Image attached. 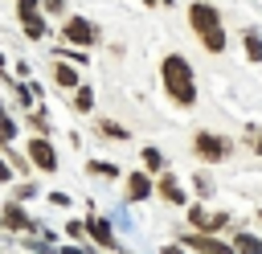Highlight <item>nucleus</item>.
<instances>
[{
	"label": "nucleus",
	"instance_id": "nucleus-1",
	"mask_svg": "<svg viewBox=\"0 0 262 254\" xmlns=\"http://www.w3.org/2000/svg\"><path fill=\"white\" fill-rule=\"evenodd\" d=\"M160 82H164V94H168L180 111L196 107V74H192V66H188L184 53H164V61H160Z\"/></svg>",
	"mask_w": 262,
	"mask_h": 254
},
{
	"label": "nucleus",
	"instance_id": "nucleus-2",
	"mask_svg": "<svg viewBox=\"0 0 262 254\" xmlns=\"http://www.w3.org/2000/svg\"><path fill=\"white\" fill-rule=\"evenodd\" d=\"M188 29L196 33V41L209 49V53H225V20H221V8L209 4V0H192L188 4Z\"/></svg>",
	"mask_w": 262,
	"mask_h": 254
},
{
	"label": "nucleus",
	"instance_id": "nucleus-3",
	"mask_svg": "<svg viewBox=\"0 0 262 254\" xmlns=\"http://www.w3.org/2000/svg\"><path fill=\"white\" fill-rule=\"evenodd\" d=\"M61 45H74V49L98 45V25L86 20V16H66L61 20Z\"/></svg>",
	"mask_w": 262,
	"mask_h": 254
},
{
	"label": "nucleus",
	"instance_id": "nucleus-4",
	"mask_svg": "<svg viewBox=\"0 0 262 254\" xmlns=\"http://www.w3.org/2000/svg\"><path fill=\"white\" fill-rule=\"evenodd\" d=\"M25 156H29V164H33L37 172H57V152H53V143H49L45 135H29Z\"/></svg>",
	"mask_w": 262,
	"mask_h": 254
},
{
	"label": "nucleus",
	"instance_id": "nucleus-5",
	"mask_svg": "<svg viewBox=\"0 0 262 254\" xmlns=\"http://www.w3.org/2000/svg\"><path fill=\"white\" fill-rule=\"evenodd\" d=\"M192 147H196V156H201L205 164H217V160H225V156H229V143H225L221 135H213V131H196Z\"/></svg>",
	"mask_w": 262,
	"mask_h": 254
},
{
	"label": "nucleus",
	"instance_id": "nucleus-6",
	"mask_svg": "<svg viewBox=\"0 0 262 254\" xmlns=\"http://www.w3.org/2000/svg\"><path fill=\"white\" fill-rule=\"evenodd\" d=\"M180 246H192L201 254H233V246L221 242L217 234H180Z\"/></svg>",
	"mask_w": 262,
	"mask_h": 254
},
{
	"label": "nucleus",
	"instance_id": "nucleus-7",
	"mask_svg": "<svg viewBox=\"0 0 262 254\" xmlns=\"http://www.w3.org/2000/svg\"><path fill=\"white\" fill-rule=\"evenodd\" d=\"M188 221H192L201 234H217V229H225V213H213V209H205V205H192V209H188Z\"/></svg>",
	"mask_w": 262,
	"mask_h": 254
},
{
	"label": "nucleus",
	"instance_id": "nucleus-8",
	"mask_svg": "<svg viewBox=\"0 0 262 254\" xmlns=\"http://www.w3.org/2000/svg\"><path fill=\"white\" fill-rule=\"evenodd\" d=\"M49 78H53V86H61V90L82 86V70H78V66H70V61H61V57L49 66Z\"/></svg>",
	"mask_w": 262,
	"mask_h": 254
},
{
	"label": "nucleus",
	"instance_id": "nucleus-9",
	"mask_svg": "<svg viewBox=\"0 0 262 254\" xmlns=\"http://www.w3.org/2000/svg\"><path fill=\"white\" fill-rule=\"evenodd\" d=\"M156 193H160V197H164L168 205H180V201H188V193H184V184H180V180H176L172 172H164V176H160V184H156Z\"/></svg>",
	"mask_w": 262,
	"mask_h": 254
},
{
	"label": "nucleus",
	"instance_id": "nucleus-10",
	"mask_svg": "<svg viewBox=\"0 0 262 254\" xmlns=\"http://www.w3.org/2000/svg\"><path fill=\"white\" fill-rule=\"evenodd\" d=\"M147 197H151V180H147V172H131V176H127V201L139 205V201H147Z\"/></svg>",
	"mask_w": 262,
	"mask_h": 254
},
{
	"label": "nucleus",
	"instance_id": "nucleus-11",
	"mask_svg": "<svg viewBox=\"0 0 262 254\" xmlns=\"http://www.w3.org/2000/svg\"><path fill=\"white\" fill-rule=\"evenodd\" d=\"M0 225H8V229H33V221L25 217V209H20L16 201H8V205L0 209Z\"/></svg>",
	"mask_w": 262,
	"mask_h": 254
},
{
	"label": "nucleus",
	"instance_id": "nucleus-12",
	"mask_svg": "<svg viewBox=\"0 0 262 254\" xmlns=\"http://www.w3.org/2000/svg\"><path fill=\"white\" fill-rule=\"evenodd\" d=\"M86 234H90L98 246H115V225H111L106 217H90V221H86Z\"/></svg>",
	"mask_w": 262,
	"mask_h": 254
},
{
	"label": "nucleus",
	"instance_id": "nucleus-13",
	"mask_svg": "<svg viewBox=\"0 0 262 254\" xmlns=\"http://www.w3.org/2000/svg\"><path fill=\"white\" fill-rule=\"evenodd\" d=\"M20 29H25V37H29V41H41V37H49V16H45V12H37V16L20 20Z\"/></svg>",
	"mask_w": 262,
	"mask_h": 254
},
{
	"label": "nucleus",
	"instance_id": "nucleus-14",
	"mask_svg": "<svg viewBox=\"0 0 262 254\" xmlns=\"http://www.w3.org/2000/svg\"><path fill=\"white\" fill-rule=\"evenodd\" d=\"M242 49L250 61H262V33L258 29H242Z\"/></svg>",
	"mask_w": 262,
	"mask_h": 254
},
{
	"label": "nucleus",
	"instance_id": "nucleus-15",
	"mask_svg": "<svg viewBox=\"0 0 262 254\" xmlns=\"http://www.w3.org/2000/svg\"><path fill=\"white\" fill-rule=\"evenodd\" d=\"M229 246H233L237 254H262V238H254V234H237Z\"/></svg>",
	"mask_w": 262,
	"mask_h": 254
},
{
	"label": "nucleus",
	"instance_id": "nucleus-16",
	"mask_svg": "<svg viewBox=\"0 0 262 254\" xmlns=\"http://www.w3.org/2000/svg\"><path fill=\"white\" fill-rule=\"evenodd\" d=\"M74 111H94V86H74Z\"/></svg>",
	"mask_w": 262,
	"mask_h": 254
},
{
	"label": "nucleus",
	"instance_id": "nucleus-17",
	"mask_svg": "<svg viewBox=\"0 0 262 254\" xmlns=\"http://www.w3.org/2000/svg\"><path fill=\"white\" fill-rule=\"evenodd\" d=\"M98 135L102 139H127V127L115 123V119H98Z\"/></svg>",
	"mask_w": 262,
	"mask_h": 254
},
{
	"label": "nucleus",
	"instance_id": "nucleus-18",
	"mask_svg": "<svg viewBox=\"0 0 262 254\" xmlns=\"http://www.w3.org/2000/svg\"><path fill=\"white\" fill-rule=\"evenodd\" d=\"M90 172L102 176V180H115V176H119V168H115L111 160H90Z\"/></svg>",
	"mask_w": 262,
	"mask_h": 254
},
{
	"label": "nucleus",
	"instance_id": "nucleus-19",
	"mask_svg": "<svg viewBox=\"0 0 262 254\" xmlns=\"http://www.w3.org/2000/svg\"><path fill=\"white\" fill-rule=\"evenodd\" d=\"M12 135H16V119H12L8 107L0 102V139H12Z\"/></svg>",
	"mask_w": 262,
	"mask_h": 254
},
{
	"label": "nucleus",
	"instance_id": "nucleus-20",
	"mask_svg": "<svg viewBox=\"0 0 262 254\" xmlns=\"http://www.w3.org/2000/svg\"><path fill=\"white\" fill-rule=\"evenodd\" d=\"M61 61H70V66H78V70H86V49L66 45V49H61Z\"/></svg>",
	"mask_w": 262,
	"mask_h": 254
},
{
	"label": "nucleus",
	"instance_id": "nucleus-21",
	"mask_svg": "<svg viewBox=\"0 0 262 254\" xmlns=\"http://www.w3.org/2000/svg\"><path fill=\"white\" fill-rule=\"evenodd\" d=\"M41 12V0H16V20H29Z\"/></svg>",
	"mask_w": 262,
	"mask_h": 254
},
{
	"label": "nucleus",
	"instance_id": "nucleus-22",
	"mask_svg": "<svg viewBox=\"0 0 262 254\" xmlns=\"http://www.w3.org/2000/svg\"><path fill=\"white\" fill-rule=\"evenodd\" d=\"M143 168H147V172H160V168H164V156H160L156 147H143Z\"/></svg>",
	"mask_w": 262,
	"mask_h": 254
},
{
	"label": "nucleus",
	"instance_id": "nucleus-23",
	"mask_svg": "<svg viewBox=\"0 0 262 254\" xmlns=\"http://www.w3.org/2000/svg\"><path fill=\"white\" fill-rule=\"evenodd\" d=\"M29 127H33V131H49V115L33 107V115H29Z\"/></svg>",
	"mask_w": 262,
	"mask_h": 254
},
{
	"label": "nucleus",
	"instance_id": "nucleus-24",
	"mask_svg": "<svg viewBox=\"0 0 262 254\" xmlns=\"http://www.w3.org/2000/svg\"><path fill=\"white\" fill-rule=\"evenodd\" d=\"M196 193L201 197H213V176L209 172H196Z\"/></svg>",
	"mask_w": 262,
	"mask_h": 254
},
{
	"label": "nucleus",
	"instance_id": "nucleus-25",
	"mask_svg": "<svg viewBox=\"0 0 262 254\" xmlns=\"http://www.w3.org/2000/svg\"><path fill=\"white\" fill-rule=\"evenodd\" d=\"M41 12L45 16H61L66 12V0H41Z\"/></svg>",
	"mask_w": 262,
	"mask_h": 254
},
{
	"label": "nucleus",
	"instance_id": "nucleus-26",
	"mask_svg": "<svg viewBox=\"0 0 262 254\" xmlns=\"http://www.w3.org/2000/svg\"><path fill=\"white\" fill-rule=\"evenodd\" d=\"M82 234H86V225H82V221H66V238L82 242Z\"/></svg>",
	"mask_w": 262,
	"mask_h": 254
},
{
	"label": "nucleus",
	"instance_id": "nucleus-27",
	"mask_svg": "<svg viewBox=\"0 0 262 254\" xmlns=\"http://www.w3.org/2000/svg\"><path fill=\"white\" fill-rule=\"evenodd\" d=\"M250 147L262 156V127H254V131H250Z\"/></svg>",
	"mask_w": 262,
	"mask_h": 254
},
{
	"label": "nucleus",
	"instance_id": "nucleus-28",
	"mask_svg": "<svg viewBox=\"0 0 262 254\" xmlns=\"http://www.w3.org/2000/svg\"><path fill=\"white\" fill-rule=\"evenodd\" d=\"M49 205H57V209H66V205H70V197H66V193H49Z\"/></svg>",
	"mask_w": 262,
	"mask_h": 254
},
{
	"label": "nucleus",
	"instance_id": "nucleus-29",
	"mask_svg": "<svg viewBox=\"0 0 262 254\" xmlns=\"http://www.w3.org/2000/svg\"><path fill=\"white\" fill-rule=\"evenodd\" d=\"M8 180H12V164H8V160H0V184H8Z\"/></svg>",
	"mask_w": 262,
	"mask_h": 254
},
{
	"label": "nucleus",
	"instance_id": "nucleus-30",
	"mask_svg": "<svg viewBox=\"0 0 262 254\" xmlns=\"http://www.w3.org/2000/svg\"><path fill=\"white\" fill-rule=\"evenodd\" d=\"M160 254H184V246H180V242H172V246H164Z\"/></svg>",
	"mask_w": 262,
	"mask_h": 254
},
{
	"label": "nucleus",
	"instance_id": "nucleus-31",
	"mask_svg": "<svg viewBox=\"0 0 262 254\" xmlns=\"http://www.w3.org/2000/svg\"><path fill=\"white\" fill-rule=\"evenodd\" d=\"M61 254H86V246H66Z\"/></svg>",
	"mask_w": 262,
	"mask_h": 254
},
{
	"label": "nucleus",
	"instance_id": "nucleus-32",
	"mask_svg": "<svg viewBox=\"0 0 262 254\" xmlns=\"http://www.w3.org/2000/svg\"><path fill=\"white\" fill-rule=\"evenodd\" d=\"M0 74H8V61H4V53H0Z\"/></svg>",
	"mask_w": 262,
	"mask_h": 254
},
{
	"label": "nucleus",
	"instance_id": "nucleus-33",
	"mask_svg": "<svg viewBox=\"0 0 262 254\" xmlns=\"http://www.w3.org/2000/svg\"><path fill=\"white\" fill-rule=\"evenodd\" d=\"M156 4H164V8H168V4H176V0H156Z\"/></svg>",
	"mask_w": 262,
	"mask_h": 254
},
{
	"label": "nucleus",
	"instance_id": "nucleus-34",
	"mask_svg": "<svg viewBox=\"0 0 262 254\" xmlns=\"http://www.w3.org/2000/svg\"><path fill=\"white\" fill-rule=\"evenodd\" d=\"M139 4H147V8H151V4H156V0H139Z\"/></svg>",
	"mask_w": 262,
	"mask_h": 254
},
{
	"label": "nucleus",
	"instance_id": "nucleus-35",
	"mask_svg": "<svg viewBox=\"0 0 262 254\" xmlns=\"http://www.w3.org/2000/svg\"><path fill=\"white\" fill-rule=\"evenodd\" d=\"M258 221H262V209H258Z\"/></svg>",
	"mask_w": 262,
	"mask_h": 254
}]
</instances>
